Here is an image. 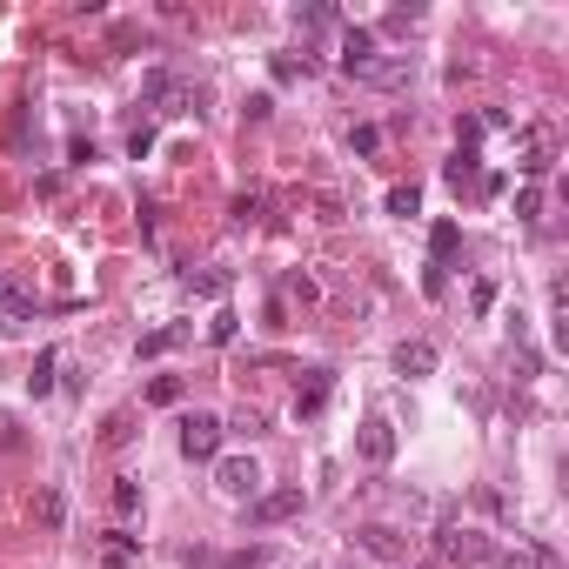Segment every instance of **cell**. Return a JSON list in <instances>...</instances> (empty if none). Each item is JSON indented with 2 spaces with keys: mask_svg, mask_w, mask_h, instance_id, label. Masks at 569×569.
Segmentation results:
<instances>
[{
  "mask_svg": "<svg viewBox=\"0 0 569 569\" xmlns=\"http://www.w3.org/2000/svg\"><path fill=\"white\" fill-rule=\"evenodd\" d=\"M369 61H375V34L369 27H342V74H369Z\"/></svg>",
  "mask_w": 569,
  "mask_h": 569,
  "instance_id": "8",
  "label": "cell"
},
{
  "mask_svg": "<svg viewBox=\"0 0 569 569\" xmlns=\"http://www.w3.org/2000/svg\"><path fill=\"white\" fill-rule=\"evenodd\" d=\"M295 27H335V7H302V14H295Z\"/></svg>",
  "mask_w": 569,
  "mask_h": 569,
  "instance_id": "25",
  "label": "cell"
},
{
  "mask_svg": "<svg viewBox=\"0 0 569 569\" xmlns=\"http://www.w3.org/2000/svg\"><path fill=\"white\" fill-rule=\"evenodd\" d=\"M409 74H416V54H375L369 61V88H409Z\"/></svg>",
  "mask_w": 569,
  "mask_h": 569,
  "instance_id": "7",
  "label": "cell"
},
{
  "mask_svg": "<svg viewBox=\"0 0 569 569\" xmlns=\"http://www.w3.org/2000/svg\"><path fill=\"white\" fill-rule=\"evenodd\" d=\"M329 389H335L329 369H308V382L295 389V416H322V409H329Z\"/></svg>",
  "mask_w": 569,
  "mask_h": 569,
  "instance_id": "11",
  "label": "cell"
},
{
  "mask_svg": "<svg viewBox=\"0 0 569 569\" xmlns=\"http://www.w3.org/2000/svg\"><path fill=\"white\" fill-rule=\"evenodd\" d=\"M442 181H449L456 195H462V188H482V154L476 148H456L449 161H442Z\"/></svg>",
  "mask_w": 569,
  "mask_h": 569,
  "instance_id": "10",
  "label": "cell"
},
{
  "mask_svg": "<svg viewBox=\"0 0 569 569\" xmlns=\"http://www.w3.org/2000/svg\"><path fill=\"white\" fill-rule=\"evenodd\" d=\"M34 509H41V529H61V523H67V496L54 489V482L41 489V503H34Z\"/></svg>",
  "mask_w": 569,
  "mask_h": 569,
  "instance_id": "17",
  "label": "cell"
},
{
  "mask_svg": "<svg viewBox=\"0 0 569 569\" xmlns=\"http://www.w3.org/2000/svg\"><path fill=\"white\" fill-rule=\"evenodd\" d=\"M114 509H121V516H134V509H141V489H134V476H114Z\"/></svg>",
  "mask_w": 569,
  "mask_h": 569,
  "instance_id": "22",
  "label": "cell"
},
{
  "mask_svg": "<svg viewBox=\"0 0 569 569\" xmlns=\"http://www.w3.org/2000/svg\"><path fill=\"white\" fill-rule=\"evenodd\" d=\"M141 108L148 114H181V81L168 74V67H154L148 81H141Z\"/></svg>",
  "mask_w": 569,
  "mask_h": 569,
  "instance_id": "6",
  "label": "cell"
},
{
  "mask_svg": "<svg viewBox=\"0 0 569 569\" xmlns=\"http://www.w3.org/2000/svg\"><path fill=\"white\" fill-rule=\"evenodd\" d=\"M516 215L536 221V215H543V195H536V188H523V195H516Z\"/></svg>",
  "mask_w": 569,
  "mask_h": 569,
  "instance_id": "28",
  "label": "cell"
},
{
  "mask_svg": "<svg viewBox=\"0 0 569 569\" xmlns=\"http://www.w3.org/2000/svg\"><path fill=\"white\" fill-rule=\"evenodd\" d=\"M54 369H61V349H41V355H34V375H27V395H34V402L54 395Z\"/></svg>",
  "mask_w": 569,
  "mask_h": 569,
  "instance_id": "14",
  "label": "cell"
},
{
  "mask_svg": "<svg viewBox=\"0 0 569 569\" xmlns=\"http://www.w3.org/2000/svg\"><path fill=\"white\" fill-rule=\"evenodd\" d=\"M188 288H195V295H208V302H215L221 288H228V275H221V268H208V275H188Z\"/></svg>",
  "mask_w": 569,
  "mask_h": 569,
  "instance_id": "23",
  "label": "cell"
},
{
  "mask_svg": "<svg viewBox=\"0 0 569 569\" xmlns=\"http://www.w3.org/2000/svg\"><path fill=\"white\" fill-rule=\"evenodd\" d=\"M181 389H188L181 375H154V382H148V402H154V409H175V402H181Z\"/></svg>",
  "mask_w": 569,
  "mask_h": 569,
  "instance_id": "18",
  "label": "cell"
},
{
  "mask_svg": "<svg viewBox=\"0 0 569 569\" xmlns=\"http://www.w3.org/2000/svg\"><path fill=\"white\" fill-rule=\"evenodd\" d=\"M416 208H422V188H416V181H395V188H389V215H402V221H409Z\"/></svg>",
  "mask_w": 569,
  "mask_h": 569,
  "instance_id": "19",
  "label": "cell"
},
{
  "mask_svg": "<svg viewBox=\"0 0 569 569\" xmlns=\"http://www.w3.org/2000/svg\"><path fill=\"white\" fill-rule=\"evenodd\" d=\"M215 482H221V496H235V503H255V496H262V469H255V456H221Z\"/></svg>",
  "mask_w": 569,
  "mask_h": 569,
  "instance_id": "2",
  "label": "cell"
},
{
  "mask_svg": "<svg viewBox=\"0 0 569 569\" xmlns=\"http://www.w3.org/2000/svg\"><path fill=\"white\" fill-rule=\"evenodd\" d=\"M255 215H262V201H255V195H235V221H241V228H248Z\"/></svg>",
  "mask_w": 569,
  "mask_h": 569,
  "instance_id": "30",
  "label": "cell"
},
{
  "mask_svg": "<svg viewBox=\"0 0 569 569\" xmlns=\"http://www.w3.org/2000/svg\"><path fill=\"white\" fill-rule=\"evenodd\" d=\"M429 369H436V342H402V349H395V375L416 382V375H429Z\"/></svg>",
  "mask_w": 569,
  "mask_h": 569,
  "instance_id": "12",
  "label": "cell"
},
{
  "mask_svg": "<svg viewBox=\"0 0 569 569\" xmlns=\"http://www.w3.org/2000/svg\"><path fill=\"white\" fill-rule=\"evenodd\" d=\"M288 295H295V302H322V288L308 282V275H288Z\"/></svg>",
  "mask_w": 569,
  "mask_h": 569,
  "instance_id": "27",
  "label": "cell"
},
{
  "mask_svg": "<svg viewBox=\"0 0 569 569\" xmlns=\"http://www.w3.org/2000/svg\"><path fill=\"white\" fill-rule=\"evenodd\" d=\"M456 248H462V228L456 221H436V228H429V268L449 275V268H456Z\"/></svg>",
  "mask_w": 569,
  "mask_h": 569,
  "instance_id": "9",
  "label": "cell"
},
{
  "mask_svg": "<svg viewBox=\"0 0 569 569\" xmlns=\"http://www.w3.org/2000/svg\"><path fill=\"white\" fill-rule=\"evenodd\" d=\"M215 563H221V569H262L268 549H262V543H255V549H228V556H215Z\"/></svg>",
  "mask_w": 569,
  "mask_h": 569,
  "instance_id": "20",
  "label": "cell"
},
{
  "mask_svg": "<svg viewBox=\"0 0 569 569\" xmlns=\"http://www.w3.org/2000/svg\"><path fill=\"white\" fill-rule=\"evenodd\" d=\"M302 489H275V496H255V503H248V523L255 529H275V523H288V516H302Z\"/></svg>",
  "mask_w": 569,
  "mask_h": 569,
  "instance_id": "5",
  "label": "cell"
},
{
  "mask_svg": "<svg viewBox=\"0 0 569 569\" xmlns=\"http://www.w3.org/2000/svg\"><path fill=\"white\" fill-rule=\"evenodd\" d=\"M0 449H14V416H0Z\"/></svg>",
  "mask_w": 569,
  "mask_h": 569,
  "instance_id": "31",
  "label": "cell"
},
{
  "mask_svg": "<svg viewBox=\"0 0 569 569\" xmlns=\"http://www.w3.org/2000/svg\"><path fill=\"white\" fill-rule=\"evenodd\" d=\"M188 322H168V329H154V335H141V362H154V355H168V349H181L188 342Z\"/></svg>",
  "mask_w": 569,
  "mask_h": 569,
  "instance_id": "13",
  "label": "cell"
},
{
  "mask_svg": "<svg viewBox=\"0 0 569 569\" xmlns=\"http://www.w3.org/2000/svg\"><path fill=\"white\" fill-rule=\"evenodd\" d=\"M489 536H482L476 523H436V556H449V563H489Z\"/></svg>",
  "mask_w": 569,
  "mask_h": 569,
  "instance_id": "1",
  "label": "cell"
},
{
  "mask_svg": "<svg viewBox=\"0 0 569 569\" xmlns=\"http://www.w3.org/2000/svg\"><path fill=\"white\" fill-rule=\"evenodd\" d=\"M148 148H154V128H148V121H141V128L128 134V154H134V161H141V154H148Z\"/></svg>",
  "mask_w": 569,
  "mask_h": 569,
  "instance_id": "29",
  "label": "cell"
},
{
  "mask_svg": "<svg viewBox=\"0 0 569 569\" xmlns=\"http://www.w3.org/2000/svg\"><path fill=\"white\" fill-rule=\"evenodd\" d=\"M355 449H362L369 469H389V462H395V422L389 416H369V422H362V436H355Z\"/></svg>",
  "mask_w": 569,
  "mask_h": 569,
  "instance_id": "4",
  "label": "cell"
},
{
  "mask_svg": "<svg viewBox=\"0 0 569 569\" xmlns=\"http://www.w3.org/2000/svg\"><path fill=\"white\" fill-rule=\"evenodd\" d=\"M235 335H241V322H235V315H228V308H221L215 322H208V342H215V349H228Z\"/></svg>",
  "mask_w": 569,
  "mask_h": 569,
  "instance_id": "21",
  "label": "cell"
},
{
  "mask_svg": "<svg viewBox=\"0 0 569 569\" xmlns=\"http://www.w3.org/2000/svg\"><path fill=\"white\" fill-rule=\"evenodd\" d=\"M134 556H141V536H121V529H114V536H101V563H108V569L134 563Z\"/></svg>",
  "mask_w": 569,
  "mask_h": 569,
  "instance_id": "15",
  "label": "cell"
},
{
  "mask_svg": "<svg viewBox=\"0 0 569 569\" xmlns=\"http://www.w3.org/2000/svg\"><path fill=\"white\" fill-rule=\"evenodd\" d=\"M482 134H489V128H482V114H462V121H456V141H462V148H476Z\"/></svg>",
  "mask_w": 569,
  "mask_h": 569,
  "instance_id": "24",
  "label": "cell"
},
{
  "mask_svg": "<svg viewBox=\"0 0 569 569\" xmlns=\"http://www.w3.org/2000/svg\"><path fill=\"white\" fill-rule=\"evenodd\" d=\"M362 549H369V556H382V563H395V556H402L395 529H382V523H369V529H362Z\"/></svg>",
  "mask_w": 569,
  "mask_h": 569,
  "instance_id": "16",
  "label": "cell"
},
{
  "mask_svg": "<svg viewBox=\"0 0 569 569\" xmlns=\"http://www.w3.org/2000/svg\"><path fill=\"white\" fill-rule=\"evenodd\" d=\"M349 148H355V154H375V148H382V128H355Z\"/></svg>",
  "mask_w": 569,
  "mask_h": 569,
  "instance_id": "26",
  "label": "cell"
},
{
  "mask_svg": "<svg viewBox=\"0 0 569 569\" xmlns=\"http://www.w3.org/2000/svg\"><path fill=\"white\" fill-rule=\"evenodd\" d=\"M221 429H228L221 416H188L181 422V456L188 462H215L221 456Z\"/></svg>",
  "mask_w": 569,
  "mask_h": 569,
  "instance_id": "3",
  "label": "cell"
}]
</instances>
